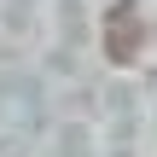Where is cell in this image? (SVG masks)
Wrapping results in <instances>:
<instances>
[{
	"mask_svg": "<svg viewBox=\"0 0 157 157\" xmlns=\"http://www.w3.org/2000/svg\"><path fill=\"white\" fill-rule=\"evenodd\" d=\"M146 52V12L134 0H117L105 12V58L111 64H134Z\"/></svg>",
	"mask_w": 157,
	"mask_h": 157,
	"instance_id": "cell-1",
	"label": "cell"
}]
</instances>
